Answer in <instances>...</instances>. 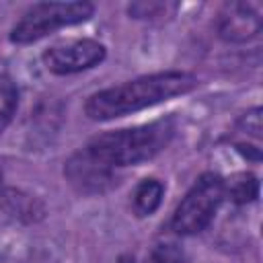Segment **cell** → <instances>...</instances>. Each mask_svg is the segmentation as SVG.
Listing matches in <instances>:
<instances>
[{"instance_id": "1", "label": "cell", "mask_w": 263, "mask_h": 263, "mask_svg": "<svg viewBox=\"0 0 263 263\" xmlns=\"http://www.w3.org/2000/svg\"><path fill=\"white\" fill-rule=\"evenodd\" d=\"M195 86L197 78L189 72H158L90 95L84 105V111L92 121H109L142 111L146 107H154L173 97L185 95Z\"/></svg>"}, {"instance_id": "2", "label": "cell", "mask_w": 263, "mask_h": 263, "mask_svg": "<svg viewBox=\"0 0 263 263\" xmlns=\"http://www.w3.org/2000/svg\"><path fill=\"white\" fill-rule=\"evenodd\" d=\"M173 136H175V119L164 117L146 125L99 134L84 148L101 162L119 168L129 164L134 166L154 158L160 150L168 146Z\"/></svg>"}, {"instance_id": "3", "label": "cell", "mask_w": 263, "mask_h": 263, "mask_svg": "<svg viewBox=\"0 0 263 263\" xmlns=\"http://www.w3.org/2000/svg\"><path fill=\"white\" fill-rule=\"evenodd\" d=\"M95 14V6L84 0H74V2H39L31 6L23 18L12 27L10 31V41L18 45L35 43L43 39L45 35L88 21Z\"/></svg>"}, {"instance_id": "4", "label": "cell", "mask_w": 263, "mask_h": 263, "mask_svg": "<svg viewBox=\"0 0 263 263\" xmlns=\"http://www.w3.org/2000/svg\"><path fill=\"white\" fill-rule=\"evenodd\" d=\"M222 199H224V179L216 173H203L177 205L171 220L173 230L181 236L199 234L214 220Z\"/></svg>"}, {"instance_id": "5", "label": "cell", "mask_w": 263, "mask_h": 263, "mask_svg": "<svg viewBox=\"0 0 263 263\" xmlns=\"http://www.w3.org/2000/svg\"><path fill=\"white\" fill-rule=\"evenodd\" d=\"M105 60V45L95 39H68L43 51V64L58 76L88 70Z\"/></svg>"}, {"instance_id": "6", "label": "cell", "mask_w": 263, "mask_h": 263, "mask_svg": "<svg viewBox=\"0 0 263 263\" xmlns=\"http://www.w3.org/2000/svg\"><path fill=\"white\" fill-rule=\"evenodd\" d=\"M64 175L70 181V185L84 195H97L109 191L113 185H117L115 168L95 158L86 148L74 152L64 166Z\"/></svg>"}, {"instance_id": "7", "label": "cell", "mask_w": 263, "mask_h": 263, "mask_svg": "<svg viewBox=\"0 0 263 263\" xmlns=\"http://www.w3.org/2000/svg\"><path fill=\"white\" fill-rule=\"evenodd\" d=\"M218 31L224 41L242 43L261 31V12L253 2H230L220 12Z\"/></svg>"}, {"instance_id": "8", "label": "cell", "mask_w": 263, "mask_h": 263, "mask_svg": "<svg viewBox=\"0 0 263 263\" xmlns=\"http://www.w3.org/2000/svg\"><path fill=\"white\" fill-rule=\"evenodd\" d=\"M224 197H228L236 205L251 203L259 197V181L251 173H236L228 181H224Z\"/></svg>"}, {"instance_id": "9", "label": "cell", "mask_w": 263, "mask_h": 263, "mask_svg": "<svg viewBox=\"0 0 263 263\" xmlns=\"http://www.w3.org/2000/svg\"><path fill=\"white\" fill-rule=\"evenodd\" d=\"M164 195V185L158 179H144L134 193V208L138 212V216H150L158 210L160 201Z\"/></svg>"}, {"instance_id": "10", "label": "cell", "mask_w": 263, "mask_h": 263, "mask_svg": "<svg viewBox=\"0 0 263 263\" xmlns=\"http://www.w3.org/2000/svg\"><path fill=\"white\" fill-rule=\"evenodd\" d=\"M18 107V88L14 80L6 74H0V132L8 127Z\"/></svg>"}, {"instance_id": "11", "label": "cell", "mask_w": 263, "mask_h": 263, "mask_svg": "<svg viewBox=\"0 0 263 263\" xmlns=\"http://www.w3.org/2000/svg\"><path fill=\"white\" fill-rule=\"evenodd\" d=\"M148 263H183V253L177 249V245H158Z\"/></svg>"}, {"instance_id": "12", "label": "cell", "mask_w": 263, "mask_h": 263, "mask_svg": "<svg viewBox=\"0 0 263 263\" xmlns=\"http://www.w3.org/2000/svg\"><path fill=\"white\" fill-rule=\"evenodd\" d=\"M240 127H245L249 134H253L255 138H261V109L259 107H255V109H251V111H247L245 115H242V119H240V123H238Z\"/></svg>"}, {"instance_id": "13", "label": "cell", "mask_w": 263, "mask_h": 263, "mask_svg": "<svg viewBox=\"0 0 263 263\" xmlns=\"http://www.w3.org/2000/svg\"><path fill=\"white\" fill-rule=\"evenodd\" d=\"M236 150L245 156V158H251V160H259L261 158V150L257 146H247V144H236Z\"/></svg>"}, {"instance_id": "14", "label": "cell", "mask_w": 263, "mask_h": 263, "mask_svg": "<svg viewBox=\"0 0 263 263\" xmlns=\"http://www.w3.org/2000/svg\"><path fill=\"white\" fill-rule=\"evenodd\" d=\"M0 179H2V171H0Z\"/></svg>"}]
</instances>
